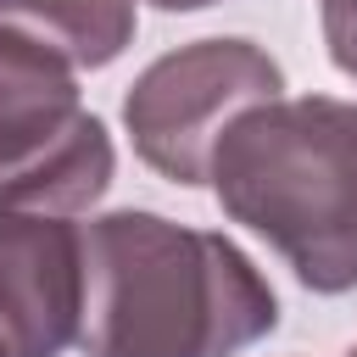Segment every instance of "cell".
Returning a JSON list of instances; mask_svg holds the SVG:
<instances>
[{"label":"cell","mask_w":357,"mask_h":357,"mask_svg":"<svg viewBox=\"0 0 357 357\" xmlns=\"http://www.w3.org/2000/svg\"><path fill=\"white\" fill-rule=\"evenodd\" d=\"M84 357H240L279 329L262 268L218 229L145 206L84 223Z\"/></svg>","instance_id":"cell-1"},{"label":"cell","mask_w":357,"mask_h":357,"mask_svg":"<svg viewBox=\"0 0 357 357\" xmlns=\"http://www.w3.org/2000/svg\"><path fill=\"white\" fill-rule=\"evenodd\" d=\"M206 184L223 218L268 240L312 296L357 290V100L251 106L218 139Z\"/></svg>","instance_id":"cell-2"},{"label":"cell","mask_w":357,"mask_h":357,"mask_svg":"<svg viewBox=\"0 0 357 357\" xmlns=\"http://www.w3.org/2000/svg\"><path fill=\"white\" fill-rule=\"evenodd\" d=\"M112 173L117 151L78 73L0 33V218H78L112 190Z\"/></svg>","instance_id":"cell-3"},{"label":"cell","mask_w":357,"mask_h":357,"mask_svg":"<svg viewBox=\"0 0 357 357\" xmlns=\"http://www.w3.org/2000/svg\"><path fill=\"white\" fill-rule=\"evenodd\" d=\"M284 95L279 61L257 39H190L156 56L123 95V128L134 156L167 184H206L212 151L234 117Z\"/></svg>","instance_id":"cell-4"},{"label":"cell","mask_w":357,"mask_h":357,"mask_svg":"<svg viewBox=\"0 0 357 357\" xmlns=\"http://www.w3.org/2000/svg\"><path fill=\"white\" fill-rule=\"evenodd\" d=\"M84 229L0 218V357H61L84 335Z\"/></svg>","instance_id":"cell-5"},{"label":"cell","mask_w":357,"mask_h":357,"mask_svg":"<svg viewBox=\"0 0 357 357\" xmlns=\"http://www.w3.org/2000/svg\"><path fill=\"white\" fill-rule=\"evenodd\" d=\"M139 11L134 0H0V33L84 67H112L134 45Z\"/></svg>","instance_id":"cell-6"},{"label":"cell","mask_w":357,"mask_h":357,"mask_svg":"<svg viewBox=\"0 0 357 357\" xmlns=\"http://www.w3.org/2000/svg\"><path fill=\"white\" fill-rule=\"evenodd\" d=\"M318 22H324L329 61L357 84V0H318Z\"/></svg>","instance_id":"cell-7"},{"label":"cell","mask_w":357,"mask_h":357,"mask_svg":"<svg viewBox=\"0 0 357 357\" xmlns=\"http://www.w3.org/2000/svg\"><path fill=\"white\" fill-rule=\"evenodd\" d=\"M156 11H206V6H218V0H151Z\"/></svg>","instance_id":"cell-8"},{"label":"cell","mask_w":357,"mask_h":357,"mask_svg":"<svg viewBox=\"0 0 357 357\" xmlns=\"http://www.w3.org/2000/svg\"><path fill=\"white\" fill-rule=\"evenodd\" d=\"M346 357H357V346H351V351H346Z\"/></svg>","instance_id":"cell-9"}]
</instances>
